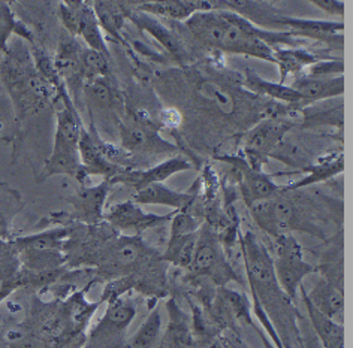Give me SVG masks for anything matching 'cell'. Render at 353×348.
I'll use <instances>...</instances> for the list:
<instances>
[{
  "label": "cell",
  "instance_id": "cell-28",
  "mask_svg": "<svg viewBox=\"0 0 353 348\" xmlns=\"http://www.w3.org/2000/svg\"><path fill=\"white\" fill-rule=\"evenodd\" d=\"M298 291L301 293L308 318H310L312 330L314 332L317 341L321 342L322 348H344V326L317 311L312 305L310 300L307 299L305 289L303 285Z\"/></svg>",
  "mask_w": 353,
  "mask_h": 348
},
{
  "label": "cell",
  "instance_id": "cell-44",
  "mask_svg": "<svg viewBox=\"0 0 353 348\" xmlns=\"http://www.w3.org/2000/svg\"><path fill=\"white\" fill-rule=\"evenodd\" d=\"M0 59H2V57H0Z\"/></svg>",
  "mask_w": 353,
  "mask_h": 348
},
{
  "label": "cell",
  "instance_id": "cell-25",
  "mask_svg": "<svg viewBox=\"0 0 353 348\" xmlns=\"http://www.w3.org/2000/svg\"><path fill=\"white\" fill-rule=\"evenodd\" d=\"M137 3L128 2H92V8L99 21L101 29L110 34L114 42L125 43L123 29Z\"/></svg>",
  "mask_w": 353,
  "mask_h": 348
},
{
  "label": "cell",
  "instance_id": "cell-38",
  "mask_svg": "<svg viewBox=\"0 0 353 348\" xmlns=\"http://www.w3.org/2000/svg\"><path fill=\"white\" fill-rule=\"evenodd\" d=\"M110 59L101 54V52H96L93 50H88L84 47L83 50V57H81V72L84 84L88 81H93V79L111 76V65Z\"/></svg>",
  "mask_w": 353,
  "mask_h": 348
},
{
  "label": "cell",
  "instance_id": "cell-6",
  "mask_svg": "<svg viewBox=\"0 0 353 348\" xmlns=\"http://www.w3.org/2000/svg\"><path fill=\"white\" fill-rule=\"evenodd\" d=\"M68 235V225H57L34 234L12 236L10 243L19 257L20 271L34 275L68 269L63 253Z\"/></svg>",
  "mask_w": 353,
  "mask_h": 348
},
{
  "label": "cell",
  "instance_id": "cell-39",
  "mask_svg": "<svg viewBox=\"0 0 353 348\" xmlns=\"http://www.w3.org/2000/svg\"><path fill=\"white\" fill-rule=\"evenodd\" d=\"M171 223V236H181L195 234L202 226L199 217L195 216V212L188 209L175 211Z\"/></svg>",
  "mask_w": 353,
  "mask_h": 348
},
{
  "label": "cell",
  "instance_id": "cell-32",
  "mask_svg": "<svg viewBox=\"0 0 353 348\" xmlns=\"http://www.w3.org/2000/svg\"><path fill=\"white\" fill-rule=\"evenodd\" d=\"M20 289V262L10 240H0V303Z\"/></svg>",
  "mask_w": 353,
  "mask_h": 348
},
{
  "label": "cell",
  "instance_id": "cell-15",
  "mask_svg": "<svg viewBox=\"0 0 353 348\" xmlns=\"http://www.w3.org/2000/svg\"><path fill=\"white\" fill-rule=\"evenodd\" d=\"M114 189L111 181L102 180L96 185L81 184L79 189L68 198V202L72 207L70 214H60L61 217H51V223L54 225H68V223H83V225H98L103 221L105 203Z\"/></svg>",
  "mask_w": 353,
  "mask_h": 348
},
{
  "label": "cell",
  "instance_id": "cell-13",
  "mask_svg": "<svg viewBox=\"0 0 353 348\" xmlns=\"http://www.w3.org/2000/svg\"><path fill=\"white\" fill-rule=\"evenodd\" d=\"M295 121L285 117H270L254 124L241 139V157L256 171H263L268 158L276 154L286 133L294 127Z\"/></svg>",
  "mask_w": 353,
  "mask_h": 348
},
{
  "label": "cell",
  "instance_id": "cell-37",
  "mask_svg": "<svg viewBox=\"0 0 353 348\" xmlns=\"http://www.w3.org/2000/svg\"><path fill=\"white\" fill-rule=\"evenodd\" d=\"M148 317L141 327L137 330V334L128 339L125 348H153L161 336L162 329V314L159 307L150 308Z\"/></svg>",
  "mask_w": 353,
  "mask_h": 348
},
{
  "label": "cell",
  "instance_id": "cell-1",
  "mask_svg": "<svg viewBox=\"0 0 353 348\" xmlns=\"http://www.w3.org/2000/svg\"><path fill=\"white\" fill-rule=\"evenodd\" d=\"M247 283L252 291V314L258 318L265 335L276 348L283 347V336L290 332L301 339L298 314L290 300L277 283L268 248L253 232L238 235Z\"/></svg>",
  "mask_w": 353,
  "mask_h": 348
},
{
  "label": "cell",
  "instance_id": "cell-9",
  "mask_svg": "<svg viewBox=\"0 0 353 348\" xmlns=\"http://www.w3.org/2000/svg\"><path fill=\"white\" fill-rule=\"evenodd\" d=\"M117 138V145L130 157L135 169V158H153L176 153V147L162 138L156 124L139 112L126 111L119 126Z\"/></svg>",
  "mask_w": 353,
  "mask_h": 348
},
{
  "label": "cell",
  "instance_id": "cell-26",
  "mask_svg": "<svg viewBox=\"0 0 353 348\" xmlns=\"http://www.w3.org/2000/svg\"><path fill=\"white\" fill-rule=\"evenodd\" d=\"M137 11L148 14L152 17H165V19L175 20V21H188L192 15L198 12L213 11L216 10L214 2H204V0H198V2H144L137 3Z\"/></svg>",
  "mask_w": 353,
  "mask_h": 348
},
{
  "label": "cell",
  "instance_id": "cell-12",
  "mask_svg": "<svg viewBox=\"0 0 353 348\" xmlns=\"http://www.w3.org/2000/svg\"><path fill=\"white\" fill-rule=\"evenodd\" d=\"M137 302L128 294L107 302V309L79 348H125L132 321L137 317Z\"/></svg>",
  "mask_w": 353,
  "mask_h": 348
},
{
  "label": "cell",
  "instance_id": "cell-33",
  "mask_svg": "<svg viewBox=\"0 0 353 348\" xmlns=\"http://www.w3.org/2000/svg\"><path fill=\"white\" fill-rule=\"evenodd\" d=\"M14 34L28 42L29 45L37 41L28 25L17 19L11 3L0 2V57L5 56L10 50V42Z\"/></svg>",
  "mask_w": 353,
  "mask_h": 348
},
{
  "label": "cell",
  "instance_id": "cell-34",
  "mask_svg": "<svg viewBox=\"0 0 353 348\" xmlns=\"http://www.w3.org/2000/svg\"><path fill=\"white\" fill-rule=\"evenodd\" d=\"M24 207V199L19 190L0 183V240L12 239V223Z\"/></svg>",
  "mask_w": 353,
  "mask_h": 348
},
{
  "label": "cell",
  "instance_id": "cell-18",
  "mask_svg": "<svg viewBox=\"0 0 353 348\" xmlns=\"http://www.w3.org/2000/svg\"><path fill=\"white\" fill-rule=\"evenodd\" d=\"M83 50L84 45L81 42L65 33L61 34L56 56L52 59V63H54L57 74L61 81H63L69 96L72 97L74 103L77 99L81 97L84 87V79L81 72Z\"/></svg>",
  "mask_w": 353,
  "mask_h": 348
},
{
  "label": "cell",
  "instance_id": "cell-14",
  "mask_svg": "<svg viewBox=\"0 0 353 348\" xmlns=\"http://www.w3.org/2000/svg\"><path fill=\"white\" fill-rule=\"evenodd\" d=\"M57 15L65 32L72 38H79L88 50L110 57V48L92 3L81 0H68L57 5Z\"/></svg>",
  "mask_w": 353,
  "mask_h": 348
},
{
  "label": "cell",
  "instance_id": "cell-31",
  "mask_svg": "<svg viewBox=\"0 0 353 348\" xmlns=\"http://www.w3.org/2000/svg\"><path fill=\"white\" fill-rule=\"evenodd\" d=\"M344 169V156L343 153H332L328 156H323L317 158V162L305 166L303 171L307 172V175L294 184L285 185L288 192H296L299 189H305V187H310L314 184H319L322 181L331 180V178L337 176L343 172Z\"/></svg>",
  "mask_w": 353,
  "mask_h": 348
},
{
  "label": "cell",
  "instance_id": "cell-43",
  "mask_svg": "<svg viewBox=\"0 0 353 348\" xmlns=\"http://www.w3.org/2000/svg\"><path fill=\"white\" fill-rule=\"evenodd\" d=\"M259 335V338H261V341H262V345H263V348H276L274 347V344H272L271 341H270V338H267V335H265V332L262 329H259L258 332H256Z\"/></svg>",
  "mask_w": 353,
  "mask_h": 348
},
{
  "label": "cell",
  "instance_id": "cell-21",
  "mask_svg": "<svg viewBox=\"0 0 353 348\" xmlns=\"http://www.w3.org/2000/svg\"><path fill=\"white\" fill-rule=\"evenodd\" d=\"M190 169H192V165L186 157L174 156L150 167L128 169V171L121 172L116 178H112L111 183L114 187L121 184V185L129 187L132 192H135L147 184L165 183L168 178L174 176L175 174L186 172V171H190Z\"/></svg>",
  "mask_w": 353,
  "mask_h": 348
},
{
  "label": "cell",
  "instance_id": "cell-2",
  "mask_svg": "<svg viewBox=\"0 0 353 348\" xmlns=\"http://www.w3.org/2000/svg\"><path fill=\"white\" fill-rule=\"evenodd\" d=\"M184 28L210 50L254 57L270 63H274V50L304 45V41L290 32L259 29L229 10L198 12L184 21Z\"/></svg>",
  "mask_w": 353,
  "mask_h": 348
},
{
  "label": "cell",
  "instance_id": "cell-7",
  "mask_svg": "<svg viewBox=\"0 0 353 348\" xmlns=\"http://www.w3.org/2000/svg\"><path fill=\"white\" fill-rule=\"evenodd\" d=\"M249 211L254 225L268 238L289 235L294 230L307 232L317 238H323L322 229L317 227L308 217H304V214L301 216L296 201L290 196L286 187L283 192L272 198L250 205Z\"/></svg>",
  "mask_w": 353,
  "mask_h": 348
},
{
  "label": "cell",
  "instance_id": "cell-5",
  "mask_svg": "<svg viewBox=\"0 0 353 348\" xmlns=\"http://www.w3.org/2000/svg\"><path fill=\"white\" fill-rule=\"evenodd\" d=\"M157 260H161V254L147 244L143 236L117 234L99 252L90 281L107 284L128 276H138Z\"/></svg>",
  "mask_w": 353,
  "mask_h": 348
},
{
  "label": "cell",
  "instance_id": "cell-3",
  "mask_svg": "<svg viewBox=\"0 0 353 348\" xmlns=\"http://www.w3.org/2000/svg\"><path fill=\"white\" fill-rule=\"evenodd\" d=\"M28 43L21 50L11 48L0 59V83L2 90L12 103L15 123L38 114L47 106H54L60 92L43 79L33 65Z\"/></svg>",
  "mask_w": 353,
  "mask_h": 348
},
{
  "label": "cell",
  "instance_id": "cell-8",
  "mask_svg": "<svg viewBox=\"0 0 353 348\" xmlns=\"http://www.w3.org/2000/svg\"><path fill=\"white\" fill-rule=\"evenodd\" d=\"M81 97L88 114V126L93 127L105 141L119 135V126L126 114L125 96L120 92L112 76H105L88 81L83 87Z\"/></svg>",
  "mask_w": 353,
  "mask_h": 348
},
{
  "label": "cell",
  "instance_id": "cell-19",
  "mask_svg": "<svg viewBox=\"0 0 353 348\" xmlns=\"http://www.w3.org/2000/svg\"><path fill=\"white\" fill-rule=\"evenodd\" d=\"M103 142L105 139H102L93 127L84 126L78 148L85 180L90 176H101L102 180L111 181L112 178L128 171V169H123L111 162L105 153Z\"/></svg>",
  "mask_w": 353,
  "mask_h": 348
},
{
  "label": "cell",
  "instance_id": "cell-4",
  "mask_svg": "<svg viewBox=\"0 0 353 348\" xmlns=\"http://www.w3.org/2000/svg\"><path fill=\"white\" fill-rule=\"evenodd\" d=\"M56 108V130L52 139L51 154L46 160L39 176V183L50 176L66 175L74 178L79 184L85 183L81 160H79V138L84 129V123L72 97L66 88L60 92Z\"/></svg>",
  "mask_w": 353,
  "mask_h": 348
},
{
  "label": "cell",
  "instance_id": "cell-41",
  "mask_svg": "<svg viewBox=\"0 0 353 348\" xmlns=\"http://www.w3.org/2000/svg\"><path fill=\"white\" fill-rule=\"evenodd\" d=\"M15 123V114L10 97L5 94L3 90H0V129L5 127L6 124Z\"/></svg>",
  "mask_w": 353,
  "mask_h": 348
},
{
  "label": "cell",
  "instance_id": "cell-30",
  "mask_svg": "<svg viewBox=\"0 0 353 348\" xmlns=\"http://www.w3.org/2000/svg\"><path fill=\"white\" fill-rule=\"evenodd\" d=\"M317 60H321L307 48H277L274 50V65H277L280 81L279 84H286L288 78H296L303 75L307 68L314 65Z\"/></svg>",
  "mask_w": 353,
  "mask_h": 348
},
{
  "label": "cell",
  "instance_id": "cell-42",
  "mask_svg": "<svg viewBox=\"0 0 353 348\" xmlns=\"http://www.w3.org/2000/svg\"><path fill=\"white\" fill-rule=\"evenodd\" d=\"M317 10H321L332 17H340L343 21L344 17V2H337V0H316V2H310Z\"/></svg>",
  "mask_w": 353,
  "mask_h": 348
},
{
  "label": "cell",
  "instance_id": "cell-27",
  "mask_svg": "<svg viewBox=\"0 0 353 348\" xmlns=\"http://www.w3.org/2000/svg\"><path fill=\"white\" fill-rule=\"evenodd\" d=\"M244 84L254 94L268 96L270 99L279 103L289 105L294 111H301L303 108H305L303 97L299 96L292 87L286 84L267 81V79L253 72V70H247L244 74Z\"/></svg>",
  "mask_w": 353,
  "mask_h": 348
},
{
  "label": "cell",
  "instance_id": "cell-22",
  "mask_svg": "<svg viewBox=\"0 0 353 348\" xmlns=\"http://www.w3.org/2000/svg\"><path fill=\"white\" fill-rule=\"evenodd\" d=\"M289 85L303 97L305 106H310L313 103L330 101L332 97L343 96L344 76L339 75L331 78H316L303 74L294 78L292 84Z\"/></svg>",
  "mask_w": 353,
  "mask_h": 348
},
{
  "label": "cell",
  "instance_id": "cell-20",
  "mask_svg": "<svg viewBox=\"0 0 353 348\" xmlns=\"http://www.w3.org/2000/svg\"><path fill=\"white\" fill-rule=\"evenodd\" d=\"M281 32H290L299 39H312L314 42L325 43L330 48H343V21H328V20H310L296 19L283 14L280 20Z\"/></svg>",
  "mask_w": 353,
  "mask_h": 348
},
{
  "label": "cell",
  "instance_id": "cell-24",
  "mask_svg": "<svg viewBox=\"0 0 353 348\" xmlns=\"http://www.w3.org/2000/svg\"><path fill=\"white\" fill-rule=\"evenodd\" d=\"M305 294L317 311L337 323L344 325V290L319 276L313 285V290L310 293L305 291Z\"/></svg>",
  "mask_w": 353,
  "mask_h": 348
},
{
  "label": "cell",
  "instance_id": "cell-11",
  "mask_svg": "<svg viewBox=\"0 0 353 348\" xmlns=\"http://www.w3.org/2000/svg\"><path fill=\"white\" fill-rule=\"evenodd\" d=\"M267 248L280 289L290 300H295L305 276L317 272L316 265L304 260L303 245L292 234L270 238Z\"/></svg>",
  "mask_w": 353,
  "mask_h": 348
},
{
  "label": "cell",
  "instance_id": "cell-10",
  "mask_svg": "<svg viewBox=\"0 0 353 348\" xmlns=\"http://www.w3.org/2000/svg\"><path fill=\"white\" fill-rule=\"evenodd\" d=\"M189 271L193 276L210 280L219 289H223L229 281L243 283L229 262L217 229L208 223H202L198 232L195 254Z\"/></svg>",
  "mask_w": 353,
  "mask_h": 348
},
{
  "label": "cell",
  "instance_id": "cell-17",
  "mask_svg": "<svg viewBox=\"0 0 353 348\" xmlns=\"http://www.w3.org/2000/svg\"><path fill=\"white\" fill-rule=\"evenodd\" d=\"M174 212L159 216V214L147 212L141 205L134 201H125L116 203L110 211H105L103 221L116 229L121 235H134L143 236L144 232L161 227L166 223H170L174 217Z\"/></svg>",
  "mask_w": 353,
  "mask_h": 348
},
{
  "label": "cell",
  "instance_id": "cell-29",
  "mask_svg": "<svg viewBox=\"0 0 353 348\" xmlns=\"http://www.w3.org/2000/svg\"><path fill=\"white\" fill-rule=\"evenodd\" d=\"M129 20L134 23L137 28L147 32L148 34H152L154 39L161 42V45L170 52L175 61H180V63L181 61H186V52H184L179 39L174 37V33L170 29H166L162 23H159L154 17L134 10L129 17Z\"/></svg>",
  "mask_w": 353,
  "mask_h": 348
},
{
  "label": "cell",
  "instance_id": "cell-35",
  "mask_svg": "<svg viewBox=\"0 0 353 348\" xmlns=\"http://www.w3.org/2000/svg\"><path fill=\"white\" fill-rule=\"evenodd\" d=\"M198 232L181 236H171L170 240H168L165 252L161 254L162 260L174 267L189 269L193 260V254H195Z\"/></svg>",
  "mask_w": 353,
  "mask_h": 348
},
{
  "label": "cell",
  "instance_id": "cell-40",
  "mask_svg": "<svg viewBox=\"0 0 353 348\" xmlns=\"http://www.w3.org/2000/svg\"><path fill=\"white\" fill-rule=\"evenodd\" d=\"M210 348H250L236 329H226L220 334Z\"/></svg>",
  "mask_w": 353,
  "mask_h": 348
},
{
  "label": "cell",
  "instance_id": "cell-36",
  "mask_svg": "<svg viewBox=\"0 0 353 348\" xmlns=\"http://www.w3.org/2000/svg\"><path fill=\"white\" fill-rule=\"evenodd\" d=\"M196 93L217 112L223 115H232L235 112L236 103L234 96L213 79H201L196 84Z\"/></svg>",
  "mask_w": 353,
  "mask_h": 348
},
{
  "label": "cell",
  "instance_id": "cell-23",
  "mask_svg": "<svg viewBox=\"0 0 353 348\" xmlns=\"http://www.w3.org/2000/svg\"><path fill=\"white\" fill-rule=\"evenodd\" d=\"M195 193L175 192L165 183H154L132 192L130 201H134L141 207L143 205H162V207H170L175 211H181L190 208V205L195 202Z\"/></svg>",
  "mask_w": 353,
  "mask_h": 348
},
{
  "label": "cell",
  "instance_id": "cell-16",
  "mask_svg": "<svg viewBox=\"0 0 353 348\" xmlns=\"http://www.w3.org/2000/svg\"><path fill=\"white\" fill-rule=\"evenodd\" d=\"M216 158L231 166L247 208L285 190L283 185L274 183L271 175L265 171H256L241 156H217Z\"/></svg>",
  "mask_w": 353,
  "mask_h": 348
}]
</instances>
